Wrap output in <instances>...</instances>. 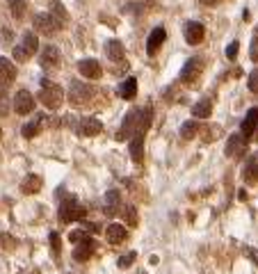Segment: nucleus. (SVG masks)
<instances>
[{"label":"nucleus","mask_w":258,"mask_h":274,"mask_svg":"<svg viewBox=\"0 0 258 274\" xmlns=\"http://www.w3.org/2000/svg\"><path fill=\"white\" fill-rule=\"evenodd\" d=\"M151 117H153V108L146 105V108H135L130 110L128 115L124 117V124H121L119 133H117V140H128L133 135H144L151 126Z\"/></svg>","instance_id":"nucleus-1"},{"label":"nucleus","mask_w":258,"mask_h":274,"mask_svg":"<svg viewBox=\"0 0 258 274\" xmlns=\"http://www.w3.org/2000/svg\"><path fill=\"white\" fill-rule=\"evenodd\" d=\"M39 101L46 105L48 110H57L64 101V89L60 85H53L50 80H41V92H39Z\"/></svg>","instance_id":"nucleus-2"},{"label":"nucleus","mask_w":258,"mask_h":274,"mask_svg":"<svg viewBox=\"0 0 258 274\" xmlns=\"http://www.w3.org/2000/svg\"><path fill=\"white\" fill-rule=\"evenodd\" d=\"M37 48H39L37 35H35V32H25L23 39H21L19 46L14 48V60H16V62H28V60H32V55H37Z\"/></svg>","instance_id":"nucleus-3"},{"label":"nucleus","mask_w":258,"mask_h":274,"mask_svg":"<svg viewBox=\"0 0 258 274\" xmlns=\"http://www.w3.org/2000/svg\"><path fill=\"white\" fill-rule=\"evenodd\" d=\"M92 96H94V89H92V85H87V82H71L69 87V101L73 108H84V105L92 101Z\"/></svg>","instance_id":"nucleus-4"},{"label":"nucleus","mask_w":258,"mask_h":274,"mask_svg":"<svg viewBox=\"0 0 258 274\" xmlns=\"http://www.w3.org/2000/svg\"><path fill=\"white\" fill-rule=\"evenodd\" d=\"M84 215H87V210H84L82 206L73 199V197H66V199L60 204V219L64 222V224H69V222H78V219H84Z\"/></svg>","instance_id":"nucleus-5"},{"label":"nucleus","mask_w":258,"mask_h":274,"mask_svg":"<svg viewBox=\"0 0 258 274\" xmlns=\"http://www.w3.org/2000/svg\"><path fill=\"white\" fill-rule=\"evenodd\" d=\"M14 78H16V64H12L7 57H0V101L5 99Z\"/></svg>","instance_id":"nucleus-6"},{"label":"nucleus","mask_w":258,"mask_h":274,"mask_svg":"<svg viewBox=\"0 0 258 274\" xmlns=\"http://www.w3.org/2000/svg\"><path fill=\"white\" fill-rule=\"evenodd\" d=\"M35 28H37V35L53 37L55 32L62 28V23L55 19L53 14H37L35 16Z\"/></svg>","instance_id":"nucleus-7"},{"label":"nucleus","mask_w":258,"mask_h":274,"mask_svg":"<svg viewBox=\"0 0 258 274\" xmlns=\"http://www.w3.org/2000/svg\"><path fill=\"white\" fill-rule=\"evenodd\" d=\"M201 69H204V62L199 60V57H190V60L183 64L181 80H183L185 85H197L199 75H201Z\"/></svg>","instance_id":"nucleus-8"},{"label":"nucleus","mask_w":258,"mask_h":274,"mask_svg":"<svg viewBox=\"0 0 258 274\" xmlns=\"http://www.w3.org/2000/svg\"><path fill=\"white\" fill-rule=\"evenodd\" d=\"M60 62H62V53L55 46H44L41 48V55H39V64H41V69L44 71H50V69H57L60 66Z\"/></svg>","instance_id":"nucleus-9"},{"label":"nucleus","mask_w":258,"mask_h":274,"mask_svg":"<svg viewBox=\"0 0 258 274\" xmlns=\"http://www.w3.org/2000/svg\"><path fill=\"white\" fill-rule=\"evenodd\" d=\"M247 144H249V140L242 133H233L231 137H228L226 149L224 151H226L228 158H240V155H244V151H247Z\"/></svg>","instance_id":"nucleus-10"},{"label":"nucleus","mask_w":258,"mask_h":274,"mask_svg":"<svg viewBox=\"0 0 258 274\" xmlns=\"http://www.w3.org/2000/svg\"><path fill=\"white\" fill-rule=\"evenodd\" d=\"M183 35H185V41H188L190 46H197V44L204 41L206 28H204V23H199V21H190V23H185Z\"/></svg>","instance_id":"nucleus-11"},{"label":"nucleus","mask_w":258,"mask_h":274,"mask_svg":"<svg viewBox=\"0 0 258 274\" xmlns=\"http://www.w3.org/2000/svg\"><path fill=\"white\" fill-rule=\"evenodd\" d=\"M32 110H35V96L28 89H21L19 94L14 96V112H19V115H30Z\"/></svg>","instance_id":"nucleus-12"},{"label":"nucleus","mask_w":258,"mask_h":274,"mask_svg":"<svg viewBox=\"0 0 258 274\" xmlns=\"http://www.w3.org/2000/svg\"><path fill=\"white\" fill-rule=\"evenodd\" d=\"M101 130H103V124H101L99 119H94V117L80 119V124L75 126V133L82 135V137H94V135H99Z\"/></svg>","instance_id":"nucleus-13"},{"label":"nucleus","mask_w":258,"mask_h":274,"mask_svg":"<svg viewBox=\"0 0 258 274\" xmlns=\"http://www.w3.org/2000/svg\"><path fill=\"white\" fill-rule=\"evenodd\" d=\"M78 71L84 75V78H90V80H99L101 75H103V69H101V64L96 60H80L78 62Z\"/></svg>","instance_id":"nucleus-14"},{"label":"nucleus","mask_w":258,"mask_h":274,"mask_svg":"<svg viewBox=\"0 0 258 274\" xmlns=\"http://www.w3.org/2000/svg\"><path fill=\"white\" fill-rule=\"evenodd\" d=\"M242 180H244L247 185H256V183H258V151L247 160V164H244Z\"/></svg>","instance_id":"nucleus-15"},{"label":"nucleus","mask_w":258,"mask_h":274,"mask_svg":"<svg viewBox=\"0 0 258 274\" xmlns=\"http://www.w3.org/2000/svg\"><path fill=\"white\" fill-rule=\"evenodd\" d=\"M256 126H258V108H251L247 112V117H244L242 121V128H240V133L247 137V140H253V133H256Z\"/></svg>","instance_id":"nucleus-16"},{"label":"nucleus","mask_w":258,"mask_h":274,"mask_svg":"<svg viewBox=\"0 0 258 274\" xmlns=\"http://www.w3.org/2000/svg\"><path fill=\"white\" fill-rule=\"evenodd\" d=\"M164 39H167V32H164V28H155V30L149 35V39H146V53L155 55L160 46L164 44Z\"/></svg>","instance_id":"nucleus-17"},{"label":"nucleus","mask_w":258,"mask_h":274,"mask_svg":"<svg viewBox=\"0 0 258 274\" xmlns=\"http://www.w3.org/2000/svg\"><path fill=\"white\" fill-rule=\"evenodd\" d=\"M41 176H37V174H28L23 180H21V192L23 195H37L41 190Z\"/></svg>","instance_id":"nucleus-18"},{"label":"nucleus","mask_w":258,"mask_h":274,"mask_svg":"<svg viewBox=\"0 0 258 274\" xmlns=\"http://www.w3.org/2000/svg\"><path fill=\"white\" fill-rule=\"evenodd\" d=\"M105 55H108L112 62H124V57H126L124 44H121V41H117V39L108 41V44H105Z\"/></svg>","instance_id":"nucleus-19"},{"label":"nucleus","mask_w":258,"mask_h":274,"mask_svg":"<svg viewBox=\"0 0 258 274\" xmlns=\"http://www.w3.org/2000/svg\"><path fill=\"white\" fill-rule=\"evenodd\" d=\"M126 235H128V231L121 224H110L108 231H105V238H108L110 244H121L126 240Z\"/></svg>","instance_id":"nucleus-20"},{"label":"nucleus","mask_w":258,"mask_h":274,"mask_svg":"<svg viewBox=\"0 0 258 274\" xmlns=\"http://www.w3.org/2000/svg\"><path fill=\"white\" fill-rule=\"evenodd\" d=\"M94 249H96V242L94 240H87V242H80L78 247L73 249V258L75 260H90L92 258V254H94Z\"/></svg>","instance_id":"nucleus-21"},{"label":"nucleus","mask_w":258,"mask_h":274,"mask_svg":"<svg viewBox=\"0 0 258 274\" xmlns=\"http://www.w3.org/2000/svg\"><path fill=\"white\" fill-rule=\"evenodd\" d=\"M128 149H130V155H133L135 162L137 164L142 162V158H144V135H133Z\"/></svg>","instance_id":"nucleus-22"},{"label":"nucleus","mask_w":258,"mask_h":274,"mask_svg":"<svg viewBox=\"0 0 258 274\" xmlns=\"http://www.w3.org/2000/svg\"><path fill=\"white\" fill-rule=\"evenodd\" d=\"M121 208V197L119 192H114V190H110L108 195H105V215L108 217H112V215H117Z\"/></svg>","instance_id":"nucleus-23"},{"label":"nucleus","mask_w":258,"mask_h":274,"mask_svg":"<svg viewBox=\"0 0 258 274\" xmlns=\"http://www.w3.org/2000/svg\"><path fill=\"white\" fill-rule=\"evenodd\" d=\"M119 96L121 99H126V101H130V99H135L137 96V80L130 75V78H126L124 82L119 85Z\"/></svg>","instance_id":"nucleus-24"},{"label":"nucleus","mask_w":258,"mask_h":274,"mask_svg":"<svg viewBox=\"0 0 258 274\" xmlns=\"http://www.w3.org/2000/svg\"><path fill=\"white\" fill-rule=\"evenodd\" d=\"M192 115L197 117V119H208V117L213 115V103H210L208 99H201L199 103L192 105Z\"/></svg>","instance_id":"nucleus-25"},{"label":"nucleus","mask_w":258,"mask_h":274,"mask_svg":"<svg viewBox=\"0 0 258 274\" xmlns=\"http://www.w3.org/2000/svg\"><path fill=\"white\" fill-rule=\"evenodd\" d=\"M41 119H44V117L37 115L35 121H30V124H25V126H23V137H25V140H32V137H37V133L41 130V126H39Z\"/></svg>","instance_id":"nucleus-26"},{"label":"nucleus","mask_w":258,"mask_h":274,"mask_svg":"<svg viewBox=\"0 0 258 274\" xmlns=\"http://www.w3.org/2000/svg\"><path fill=\"white\" fill-rule=\"evenodd\" d=\"M199 133V121H185L183 126H181V137L183 140H192V137H197Z\"/></svg>","instance_id":"nucleus-27"},{"label":"nucleus","mask_w":258,"mask_h":274,"mask_svg":"<svg viewBox=\"0 0 258 274\" xmlns=\"http://www.w3.org/2000/svg\"><path fill=\"white\" fill-rule=\"evenodd\" d=\"M10 10L12 16L21 21L25 16V10H28V0H10Z\"/></svg>","instance_id":"nucleus-28"},{"label":"nucleus","mask_w":258,"mask_h":274,"mask_svg":"<svg viewBox=\"0 0 258 274\" xmlns=\"http://www.w3.org/2000/svg\"><path fill=\"white\" fill-rule=\"evenodd\" d=\"M50 14L60 21L62 25L69 21V14H66V10H64V5H62V3H53V5H50Z\"/></svg>","instance_id":"nucleus-29"},{"label":"nucleus","mask_w":258,"mask_h":274,"mask_svg":"<svg viewBox=\"0 0 258 274\" xmlns=\"http://www.w3.org/2000/svg\"><path fill=\"white\" fill-rule=\"evenodd\" d=\"M69 240L73 244H80V242H87V240H92V238H90V231L84 229V231H71Z\"/></svg>","instance_id":"nucleus-30"},{"label":"nucleus","mask_w":258,"mask_h":274,"mask_svg":"<svg viewBox=\"0 0 258 274\" xmlns=\"http://www.w3.org/2000/svg\"><path fill=\"white\" fill-rule=\"evenodd\" d=\"M50 249H53V254L55 256H60V251H62V238H60V233H50Z\"/></svg>","instance_id":"nucleus-31"},{"label":"nucleus","mask_w":258,"mask_h":274,"mask_svg":"<svg viewBox=\"0 0 258 274\" xmlns=\"http://www.w3.org/2000/svg\"><path fill=\"white\" fill-rule=\"evenodd\" d=\"M124 219L128 226H137V213H135L133 206H128V208H124Z\"/></svg>","instance_id":"nucleus-32"},{"label":"nucleus","mask_w":258,"mask_h":274,"mask_svg":"<svg viewBox=\"0 0 258 274\" xmlns=\"http://www.w3.org/2000/svg\"><path fill=\"white\" fill-rule=\"evenodd\" d=\"M135 258H137V254H135V251H130V254H126V256H121V258H119V267H121V269L130 267V265L135 263Z\"/></svg>","instance_id":"nucleus-33"},{"label":"nucleus","mask_w":258,"mask_h":274,"mask_svg":"<svg viewBox=\"0 0 258 274\" xmlns=\"http://www.w3.org/2000/svg\"><path fill=\"white\" fill-rule=\"evenodd\" d=\"M238 50H240V44H238V41H231V44H228V48H226V57L233 62L235 57H238Z\"/></svg>","instance_id":"nucleus-34"},{"label":"nucleus","mask_w":258,"mask_h":274,"mask_svg":"<svg viewBox=\"0 0 258 274\" xmlns=\"http://www.w3.org/2000/svg\"><path fill=\"white\" fill-rule=\"evenodd\" d=\"M249 89L258 96V69H253L251 73H249Z\"/></svg>","instance_id":"nucleus-35"},{"label":"nucleus","mask_w":258,"mask_h":274,"mask_svg":"<svg viewBox=\"0 0 258 274\" xmlns=\"http://www.w3.org/2000/svg\"><path fill=\"white\" fill-rule=\"evenodd\" d=\"M0 240L5 242V249H14L16 247V240L12 238V235H7V233H0Z\"/></svg>","instance_id":"nucleus-36"},{"label":"nucleus","mask_w":258,"mask_h":274,"mask_svg":"<svg viewBox=\"0 0 258 274\" xmlns=\"http://www.w3.org/2000/svg\"><path fill=\"white\" fill-rule=\"evenodd\" d=\"M251 60L258 62V30H256V35H253V39H251Z\"/></svg>","instance_id":"nucleus-37"},{"label":"nucleus","mask_w":258,"mask_h":274,"mask_svg":"<svg viewBox=\"0 0 258 274\" xmlns=\"http://www.w3.org/2000/svg\"><path fill=\"white\" fill-rule=\"evenodd\" d=\"M247 256L256 263V267H258V249H253V247H247Z\"/></svg>","instance_id":"nucleus-38"},{"label":"nucleus","mask_w":258,"mask_h":274,"mask_svg":"<svg viewBox=\"0 0 258 274\" xmlns=\"http://www.w3.org/2000/svg\"><path fill=\"white\" fill-rule=\"evenodd\" d=\"M201 3H204V5H217L219 0H201Z\"/></svg>","instance_id":"nucleus-39"},{"label":"nucleus","mask_w":258,"mask_h":274,"mask_svg":"<svg viewBox=\"0 0 258 274\" xmlns=\"http://www.w3.org/2000/svg\"><path fill=\"white\" fill-rule=\"evenodd\" d=\"M137 274H146V272H144V269H139V272H137Z\"/></svg>","instance_id":"nucleus-40"},{"label":"nucleus","mask_w":258,"mask_h":274,"mask_svg":"<svg viewBox=\"0 0 258 274\" xmlns=\"http://www.w3.org/2000/svg\"><path fill=\"white\" fill-rule=\"evenodd\" d=\"M253 137H256V140H258V130H256V133H253Z\"/></svg>","instance_id":"nucleus-41"},{"label":"nucleus","mask_w":258,"mask_h":274,"mask_svg":"<svg viewBox=\"0 0 258 274\" xmlns=\"http://www.w3.org/2000/svg\"><path fill=\"white\" fill-rule=\"evenodd\" d=\"M0 137H3V133H0Z\"/></svg>","instance_id":"nucleus-42"},{"label":"nucleus","mask_w":258,"mask_h":274,"mask_svg":"<svg viewBox=\"0 0 258 274\" xmlns=\"http://www.w3.org/2000/svg\"><path fill=\"white\" fill-rule=\"evenodd\" d=\"M35 274H39V272H35Z\"/></svg>","instance_id":"nucleus-43"}]
</instances>
